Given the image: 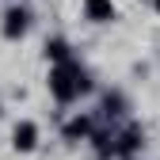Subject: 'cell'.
<instances>
[{
    "instance_id": "cell-1",
    "label": "cell",
    "mask_w": 160,
    "mask_h": 160,
    "mask_svg": "<svg viewBox=\"0 0 160 160\" xmlns=\"http://www.w3.org/2000/svg\"><path fill=\"white\" fill-rule=\"evenodd\" d=\"M84 88H88V76H84V69L72 65V61H61L50 72V92H53V99H61V103L76 99Z\"/></svg>"
},
{
    "instance_id": "cell-2",
    "label": "cell",
    "mask_w": 160,
    "mask_h": 160,
    "mask_svg": "<svg viewBox=\"0 0 160 160\" xmlns=\"http://www.w3.org/2000/svg\"><path fill=\"white\" fill-rule=\"evenodd\" d=\"M84 12H88L92 23H111L114 19V4L111 0H84Z\"/></svg>"
},
{
    "instance_id": "cell-3",
    "label": "cell",
    "mask_w": 160,
    "mask_h": 160,
    "mask_svg": "<svg viewBox=\"0 0 160 160\" xmlns=\"http://www.w3.org/2000/svg\"><path fill=\"white\" fill-rule=\"evenodd\" d=\"M23 31H27V8H12L4 15V34L8 38H19Z\"/></svg>"
},
{
    "instance_id": "cell-4",
    "label": "cell",
    "mask_w": 160,
    "mask_h": 160,
    "mask_svg": "<svg viewBox=\"0 0 160 160\" xmlns=\"http://www.w3.org/2000/svg\"><path fill=\"white\" fill-rule=\"evenodd\" d=\"M34 141H38V126L34 122H19L15 126V149H34Z\"/></svg>"
},
{
    "instance_id": "cell-5",
    "label": "cell",
    "mask_w": 160,
    "mask_h": 160,
    "mask_svg": "<svg viewBox=\"0 0 160 160\" xmlns=\"http://www.w3.org/2000/svg\"><path fill=\"white\" fill-rule=\"evenodd\" d=\"M118 141H122V145H118V156H130V152H133L137 145H141V130L133 126V130H126L122 137H118Z\"/></svg>"
},
{
    "instance_id": "cell-6",
    "label": "cell",
    "mask_w": 160,
    "mask_h": 160,
    "mask_svg": "<svg viewBox=\"0 0 160 160\" xmlns=\"http://www.w3.org/2000/svg\"><path fill=\"white\" fill-rule=\"evenodd\" d=\"M46 57H53L57 65L69 61V42H65V38H53V42H46Z\"/></svg>"
},
{
    "instance_id": "cell-7",
    "label": "cell",
    "mask_w": 160,
    "mask_h": 160,
    "mask_svg": "<svg viewBox=\"0 0 160 160\" xmlns=\"http://www.w3.org/2000/svg\"><path fill=\"white\" fill-rule=\"evenodd\" d=\"M88 130H92L88 118H72V122L65 126V137H69V141H76V137H88Z\"/></svg>"
},
{
    "instance_id": "cell-8",
    "label": "cell",
    "mask_w": 160,
    "mask_h": 160,
    "mask_svg": "<svg viewBox=\"0 0 160 160\" xmlns=\"http://www.w3.org/2000/svg\"><path fill=\"white\" fill-rule=\"evenodd\" d=\"M156 8H160V0H156Z\"/></svg>"
}]
</instances>
